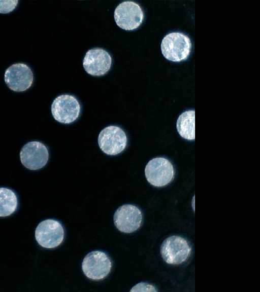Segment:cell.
Segmentation results:
<instances>
[{
    "instance_id": "11",
    "label": "cell",
    "mask_w": 260,
    "mask_h": 292,
    "mask_svg": "<svg viewBox=\"0 0 260 292\" xmlns=\"http://www.w3.org/2000/svg\"><path fill=\"white\" fill-rule=\"evenodd\" d=\"M142 221L141 211L136 206L125 204L119 207L114 215L116 227L121 232L130 233L137 230Z\"/></svg>"
},
{
    "instance_id": "6",
    "label": "cell",
    "mask_w": 260,
    "mask_h": 292,
    "mask_svg": "<svg viewBox=\"0 0 260 292\" xmlns=\"http://www.w3.org/2000/svg\"><path fill=\"white\" fill-rule=\"evenodd\" d=\"M81 106L77 98L71 95L63 94L57 96L51 105L52 115L55 120L70 124L79 117Z\"/></svg>"
},
{
    "instance_id": "10",
    "label": "cell",
    "mask_w": 260,
    "mask_h": 292,
    "mask_svg": "<svg viewBox=\"0 0 260 292\" xmlns=\"http://www.w3.org/2000/svg\"><path fill=\"white\" fill-rule=\"evenodd\" d=\"M34 81L33 73L24 63H16L8 67L5 73V82L15 92H23L29 88Z\"/></svg>"
},
{
    "instance_id": "3",
    "label": "cell",
    "mask_w": 260,
    "mask_h": 292,
    "mask_svg": "<svg viewBox=\"0 0 260 292\" xmlns=\"http://www.w3.org/2000/svg\"><path fill=\"white\" fill-rule=\"evenodd\" d=\"M174 174V169L171 162L162 157L151 159L145 168L147 181L156 187H162L169 184L173 179Z\"/></svg>"
},
{
    "instance_id": "2",
    "label": "cell",
    "mask_w": 260,
    "mask_h": 292,
    "mask_svg": "<svg viewBox=\"0 0 260 292\" xmlns=\"http://www.w3.org/2000/svg\"><path fill=\"white\" fill-rule=\"evenodd\" d=\"M116 24L126 30L138 28L142 23L144 14L141 7L133 1H125L119 4L114 11Z\"/></svg>"
},
{
    "instance_id": "14",
    "label": "cell",
    "mask_w": 260,
    "mask_h": 292,
    "mask_svg": "<svg viewBox=\"0 0 260 292\" xmlns=\"http://www.w3.org/2000/svg\"><path fill=\"white\" fill-rule=\"evenodd\" d=\"M17 198L15 193L6 188H0V216H7L16 209Z\"/></svg>"
},
{
    "instance_id": "15",
    "label": "cell",
    "mask_w": 260,
    "mask_h": 292,
    "mask_svg": "<svg viewBox=\"0 0 260 292\" xmlns=\"http://www.w3.org/2000/svg\"><path fill=\"white\" fill-rule=\"evenodd\" d=\"M18 3V1H0V13L6 14L13 11Z\"/></svg>"
},
{
    "instance_id": "16",
    "label": "cell",
    "mask_w": 260,
    "mask_h": 292,
    "mask_svg": "<svg viewBox=\"0 0 260 292\" xmlns=\"http://www.w3.org/2000/svg\"><path fill=\"white\" fill-rule=\"evenodd\" d=\"M133 288H136V289L134 290V291H136L138 289H138V291H142V289H143L142 291H156L153 286L145 283H138L137 285L133 287Z\"/></svg>"
},
{
    "instance_id": "8",
    "label": "cell",
    "mask_w": 260,
    "mask_h": 292,
    "mask_svg": "<svg viewBox=\"0 0 260 292\" xmlns=\"http://www.w3.org/2000/svg\"><path fill=\"white\" fill-rule=\"evenodd\" d=\"M64 234V229L60 222L52 219L41 222L35 231L37 241L46 248H53L59 246L63 241Z\"/></svg>"
},
{
    "instance_id": "5",
    "label": "cell",
    "mask_w": 260,
    "mask_h": 292,
    "mask_svg": "<svg viewBox=\"0 0 260 292\" xmlns=\"http://www.w3.org/2000/svg\"><path fill=\"white\" fill-rule=\"evenodd\" d=\"M112 268L110 258L105 252L93 251L84 258L82 269L85 276L93 280L104 279L109 274Z\"/></svg>"
},
{
    "instance_id": "13",
    "label": "cell",
    "mask_w": 260,
    "mask_h": 292,
    "mask_svg": "<svg viewBox=\"0 0 260 292\" xmlns=\"http://www.w3.org/2000/svg\"><path fill=\"white\" fill-rule=\"evenodd\" d=\"M176 127L180 136L187 140L195 138V112L188 110L182 113L178 117Z\"/></svg>"
},
{
    "instance_id": "1",
    "label": "cell",
    "mask_w": 260,
    "mask_h": 292,
    "mask_svg": "<svg viewBox=\"0 0 260 292\" xmlns=\"http://www.w3.org/2000/svg\"><path fill=\"white\" fill-rule=\"evenodd\" d=\"M192 44L189 38L180 32L166 35L161 43V51L166 59L172 62H181L189 57Z\"/></svg>"
},
{
    "instance_id": "12",
    "label": "cell",
    "mask_w": 260,
    "mask_h": 292,
    "mask_svg": "<svg viewBox=\"0 0 260 292\" xmlns=\"http://www.w3.org/2000/svg\"><path fill=\"white\" fill-rule=\"evenodd\" d=\"M112 65L110 54L102 48L89 50L83 60L85 70L93 76H102L108 72Z\"/></svg>"
},
{
    "instance_id": "4",
    "label": "cell",
    "mask_w": 260,
    "mask_h": 292,
    "mask_svg": "<svg viewBox=\"0 0 260 292\" xmlns=\"http://www.w3.org/2000/svg\"><path fill=\"white\" fill-rule=\"evenodd\" d=\"M191 248L183 238L178 236H171L162 242L160 253L162 258L167 263L178 265L186 261L191 253Z\"/></svg>"
},
{
    "instance_id": "9",
    "label": "cell",
    "mask_w": 260,
    "mask_h": 292,
    "mask_svg": "<svg viewBox=\"0 0 260 292\" xmlns=\"http://www.w3.org/2000/svg\"><path fill=\"white\" fill-rule=\"evenodd\" d=\"M22 164L27 168L36 170L43 168L49 159L47 147L39 141H30L25 144L20 153Z\"/></svg>"
},
{
    "instance_id": "7",
    "label": "cell",
    "mask_w": 260,
    "mask_h": 292,
    "mask_svg": "<svg viewBox=\"0 0 260 292\" xmlns=\"http://www.w3.org/2000/svg\"><path fill=\"white\" fill-rule=\"evenodd\" d=\"M127 136L119 127L109 126L105 127L98 136V144L101 150L108 155H116L125 149Z\"/></svg>"
}]
</instances>
